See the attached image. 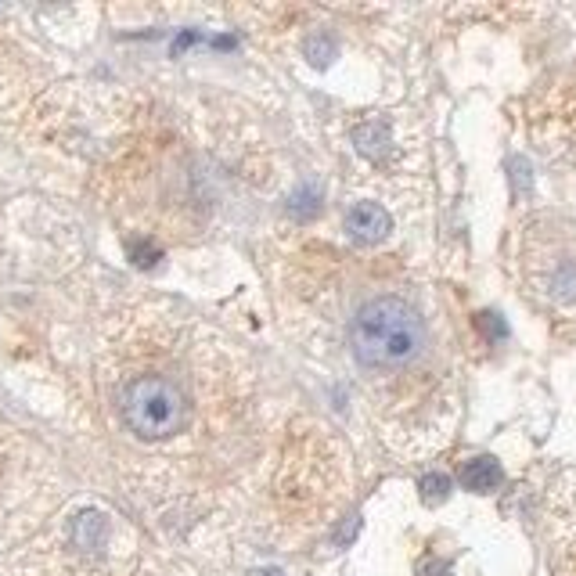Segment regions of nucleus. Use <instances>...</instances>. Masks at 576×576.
<instances>
[{
    "instance_id": "obj_1",
    "label": "nucleus",
    "mask_w": 576,
    "mask_h": 576,
    "mask_svg": "<svg viewBox=\"0 0 576 576\" xmlns=\"http://www.w3.org/2000/svg\"><path fill=\"white\" fill-rule=\"evenodd\" d=\"M422 342V317L404 299L378 296L353 314L350 346L364 368H400L422 353Z\"/></svg>"
},
{
    "instance_id": "obj_2",
    "label": "nucleus",
    "mask_w": 576,
    "mask_h": 576,
    "mask_svg": "<svg viewBox=\"0 0 576 576\" xmlns=\"http://www.w3.org/2000/svg\"><path fill=\"white\" fill-rule=\"evenodd\" d=\"M123 422L141 440H166L188 418V400L173 378L141 375L123 389Z\"/></svg>"
},
{
    "instance_id": "obj_3",
    "label": "nucleus",
    "mask_w": 576,
    "mask_h": 576,
    "mask_svg": "<svg viewBox=\"0 0 576 576\" xmlns=\"http://www.w3.org/2000/svg\"><path fill=\"white\" fill-rule=\"evenodd\" d=\"M389 227H393V220H389L386 209L375 206V202H357V206L346 213V231H350V238H357V242L364 245L382 242L389 234Z\"/></svg>"
},
{
    "instance_id": "obj_4",
    "label": "nucleus",
    "mask_w": 576,
    "mask_h": 576,
    "mask_svg": "<svg viewBox=\"0 0 576 576\" xmlns=\"http://www.w3.org/2000/svg\"><path fill=\"white\" fill-rule=\"evenodd\" d=\"M105 537H108V519L94 508L80 512L72 519V544L83 551V555H94V551L105 548Z\"/></svg>"
},
{
    "instance_id": "obj_5",
    "label": "nucleus",
    "mask_w": 576,
    "mask_h": 576,
    "mask_svg": "<svg viewBox=\"0 0 576 576\" xmlns=\"http://www.w3.org/2000/svg\"><path fill=\"white\" fill-rule=\"evenodd\" d=\"M461 483L476 494H490L497 483H501V465L494 458H472L465 468H461Z\"/></svg>"
},
{
    "instance_id": "obj_6",
    "label": "nucleus",
    "mask_w": 576,
    "mask_h": 576,
    "mask_svg": "<svg viewBox=\"0 0 576 576\" xmlns=\"http://www.w3.org/2000/svg\"><path fill=\"white\" fill-rule=\"evenodd\" d=\"M353 141H357V148L364 155H371V159H378V155L389 148V130L382 123H364L353 130Z\"/></svg>"
},
{
    "instance_id": "obj_7",
    "label": "nucleus",
    "mask_w": 576,
    "mask_h": 576,
    "mask_svg": "<svg viewBox=\"0 0 576 576\" xmlns=\"http://www.w3.org/2000/svg\"><path fill=\"white\" fill-rule=\"evenodd\" d=\"M317 209H321V198H317V191L310 188V184H306L303 191H296V195H292V213H296L299 220H310Z\"/></svg>"
},
{
    "instance_id": "obj_8",
    "label": "nucleus",
    "mask_w": 576,
    "mask_h": 576,
    "mask_svg": "<svg viewBox=\"0 0 576 576\" xmlns=\"http://www.w3.org/2000/svg\"><path fill=\"white\" fill-rule=\"evenodd\" d=\"M450 494V479L440 476V472H432V476L422 479V497L425 501H443Z\"/></svg>"
},
{
    "instance_id": "obj_9",
    "label": "nucleus",
    "mask_w": 576,
    "mask_h": 576,
    "mask_svg": "<svg viewBox=\"0 0 576 576\" xmlns=\"http://www.w3.org/2000/svg\"><path fill=\"white\" fill-rule=\"evenodd\" d=\"M306 51H310L314 65H328V62H332V54H335V44H332V40H321V36H317V40H310V47H306Z\"/></svg>"
},
{
    "instance_id": "obj_10",
    "label": "nucleus",
    "mask_w": 576,
    "mask_h": 576,
    "mask_svg": "<svg viewBox=\"0 0 576 576\" xmlns=\"http://www.w3.org/2000/svg\"><path fill=\"white\" fill-rule=\"evenodd\" d=\"M130 256H134L137 267H152V263L159 260V252H155L152 245H144V242H134V245H130Z\"/></svg>"
}]
</instances>
